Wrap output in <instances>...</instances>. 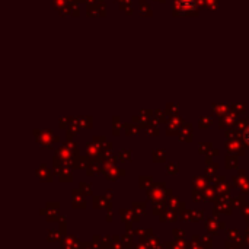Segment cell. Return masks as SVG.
<instances>
[{
    "label": "cell",
    "instance_id": "6da1fadb",
    "mask_svg": "<svg viewBox=\"0 0 249 249\" xmlns=\"http://www.w3.org/2000/svg\"><path fill=\"white\" fill-rule=\"evenodd\" d=\"M197 6V0H177V7L182 12L194 10Z\"/></svg>",
    "mask_w": 249,
    "mask_h": 249
},
{
    "label": "cell",
    "instance_id": "7a4b0ae2",
    "mask_svg": "<svg viewBox=\"0 0 249 249\" xmlns=\"http://www.w3.org/2000/svg\"><path fill=\"white\" fill-rule=\"evenodd\" d=\"M245 137H247V142L249 143V128L247 130V133H245Z\"/></svg>",
    "mask_w": 249,
    "mask_h": 249
}]
</instances>
